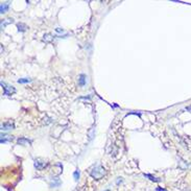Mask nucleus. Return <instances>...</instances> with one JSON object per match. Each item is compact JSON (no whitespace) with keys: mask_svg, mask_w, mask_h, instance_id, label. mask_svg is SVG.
Segmentation results:
<instances>
[{"mask_svg":"<svg viewBox=\"0 0 191 191\" xmlns=\"http://www.w3.org/2000/svg\"><path fill=\"white\" fill-rule=\"evenodd\" d=\"M93 132H94V128H92V130H90V139H92V138H93V135H94V134H93Z\"/></svg>","mask_w":191,"mask_h":191,"instance_id":"2eb2a0df","label":"nucleus"},{"mask_svg":"<svg viewBox=\"0 0 191 191\" xmlns=\"http://www.w3.org/2000/svg\"><path fill=\"white\" fill-rule=\"evenodd\" d=\"M79 85L81 87H84L86 85V75L85 74H81L79 79Z\"/></svg>","mask_w":191,"mask_h":191,"instance_id":"0eeeda50","label":"nucleus"},{"mask_svg":"<svg viewBox=\"0 0 191 191\" xmlns=\"http://www.w3.org/2000/svg\"><path fill=\"white\" fill-rule=\"evenodd\" d=\"M9 2H4V3H1V5H0V13L1 14H4V13H6V11L9 9Z\"/></svg>","mask_w":191,"mask_h":191,"instance_id":"423d86ee","label":"nucleus"},{"mask_svg":"<svg viewBox=\"0 0 191 191\" xmlns=\"http://www.w3.org/2000/svg\"><path fill=\"white\" fill-rule=\"evenodd\" d=\"M13 140L12 136H7V135H1V143H6L7 141H11Z\"/></svg>","mask_w":191,"mask_h":191,"instance_id":"6e6552de","label":"nucleus"},{"mask_svg":"<svg viewBox=\"0 0 191 191\" xmlns=\"http://www.w3.org/2000/svg\"><path fill=\"white\" fill-rule=\"evenodd\" d=\"M33 165H35L37 170H43L46 166V162L41 160V159H37V160H35V164Z\"/></svg>","mask_w":191,"mask_h":191,"instance_id":"7ed1b4c3","label":"nucleus"},{"mask_svg":"<svg viewBox=\"0 0 191 191\" xmlns=\"http://www.w3.org/2000/svg\"><path fill=\"white\" fill-rule=\"evenodd\" d=\"M157 191H167V190L164 188H161V187H158V188H157Z\"/></svg>","mask_w":191,"mask_h":191,"instance_id":"f3484780","label":"nucleus"},{"mask_svg":"<svg viewBox=\"0 0 191 191\" xmlns=\"http://www.w3.org/2000/svg\"><path fill=\"white\" fill-rule=\"evenodd\" d=\"M17 142H18V144H20V145L27 146V145H31V140L27 139V138H24V137H22V138H19V139L17 140Z\"/></svg>","mask_w":191,"mask_h":191,"instance_id":"39448f33","label":"nucleus"},{"mask_svg":"<svg viewBox=\"0 0 191 191\" xmlns=\"http://www.w3.org/2000/svg\"><path fill=\"white\" fill-rule=\"evenodd\" d=\"M43 40H44V41H46V42H50V41L52 40L51 35H49V33H46V35H44V38H43Z\"/></svg>","mask_w":191,"mask_h":191,"instance_id":"f8f14e48","label":"nucleus"},{"mask_svg":"<svg viewBox=\"0 0 191 191\" xmlns=\"http://www.w3.org/2000/svg\"><path fill=\"white\" fill-rule=\"evenodd\" d=\"M73 176H74V180H75V181H79V170H75V171H74Z\"/></svg>","mask_w":191,"mask_h":191,"instance_id":"4468645a","label":"nucleus"},{"mask_svg":"<svg viewBox=\"0 0 191 191\" xmlns=\"http://www.w3.org/2000/svg\"><path fill=\"white\" fill-rule=\"evenodd\" d=\"M9 23H13V20H11V19H4V20H2L1 21V28H4Z\"/></svg>","mask_w":191,"mask_h":191,"instance_id":"9d476101","label":"nucleus"},{"mask_svg":"<svg viewBox=\"0 0 191 191\" xmlns=\"http://www.w3.org/2000/svg\"><path fill=\"white\" fill-rule=\"evenodd\" d=\"M143 176H145V178H148L149 180H150V181H152V182H160L161 180L160 179H158V178H156V176H152V174H148V173H144V174H143Z\"/></svg>","mask_w":191,"mask_h":191,"instance_id":"1a4fd4ad","label":"nucleus"},{"mask_svg":"<svg viewBox=\"0 0 191 191\" xmlns=\"http://www.w3.org/2000/svg\"><path fill=\"white\" fill-rule=\"evenodd\" d=\"M104 174H106V169L101 165H95L90 170V176L95 180H100Z\"/></svg>","mask_w":191,"mask_h":191,"instance_id":"f257e3e1","label":"nucleus"},{"mask_svg":"<svg viewBox=\"0 0 191 191\" xmlns=\"http://www.w3.org/2000/svg\"><path fill=\"white\" fill-rule=\"evenodd\" d=\"M31 79H18L19 84H26V83H31Z\"/></svg>","mask_w":191,"mask_h":191,"instance_id":"ddd939ff","label":"nucleus"},{"mask_svg":"<svg viewBox=\"0 0 191 191\" xmlns=\"http://www.w3.org/2000/svg\"><path fill=\"white\" fill-rule=\"evenodd\" d=\"M106 191H109V190H106Z\"/></svg>","mask_w":191,"mask_h":191,"instance_id":"a211bd4d","label":"nucleus"},{"mask_svg":"<svg viewBox=\"0 0 191 191\" xmlns=\"http://www.w3.org/2000/svg\"><path fill=\"white\" fill-rule=\"evenodd\" d=\"M1 86H2V88H3V95L9 96V95L14 94V93L16 92L14 87H12V86H9V85H6L5 83L1 82Z\"/></svg>","mask_w":191,"mask_h":191,"instance_id":"f03ea898","label":"nucleus"},{"mask_svg":"<svg viewBox=\"0 0 191 191\" xmlns=\"http://www.w3.org/2000/svg\"><path fill=\"white\" fill-rule=\"evenodd\" d=\"M17 27H18L19 31H26V28H27V26H26L25 24H23V23H19V24L17 25Z\"/></svg>","mask_w":191,"mask_h":191,"instance_id":"9b49d317","label":"nucleus"},{"mask_svg":"<svg viewBox=\"0 0 191 191\" xmlns=\"http://www.w3.org/2000/svg\"><path fill=\"white\" fill-rule=\"evenodd\" d=\"M55 31H57V33H63V29H61V28H55Z\"/></svg>","mask_w":191,"mask_h":191,"instance_id":"dca6fc26","label":"nucleus"},{"mask_svg":"<svg viewBox=\"0 0 191 191\" xmlns=\"http://www.w3.org/2000/svg\"><path fill=\"white\" fill-rule=\"evenodd\" d=\"M14 128H15V124L12 121L4 122V123L1 124V130H14Z\"/></svg>","mask_w":191,"mask_h":191,"instance_id":"20e7f679","label":"nucleus"}]
</instances>
